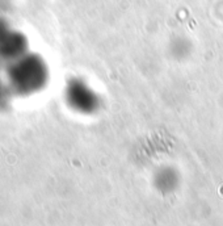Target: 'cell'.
I'll return each mask as SVG.
<instances>
[{
	"label": "cell",
	"mask_w": 223,
	"mask_h": 226,
	"mask_svg": "<svg viewBox=\"0 0 223 226\" xmlns=\"http://www.w3.org/2000/svg\"><path fill=\"white\" fill-rule=\"evenodd\" d=\"M71 88V100L78 111L85 114L96 113L102 106V99L100 95L84 82H74Z\"/></svg>",
	"instance_id": "cell-1"
}]
</instances>
